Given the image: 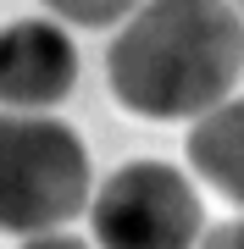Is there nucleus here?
Returning a JSON list of instances; mask_svg holds the SVG:
<instances>
[{"label": "nucleus", "instance_id": "obj_1", "mask_svg": "<svg viewBox=\"0 0 244 249\" xmlns=\"http://www.w3.org/2000/svg\"><path fill=\"white\" fill-rule=\"evenodd\" d=\"M244 17L233 0H139L106 50L111 94L133 116L189 122L233 94Z\"/></svg>", "mask_w": 244, "mask_h": 249}, {"label": "nucleus", "instance_id": "obj_2", "mask_svg": "<svg viewBox=\"0 0 244 249\" xmlns=\"http://www.w3.org/2000/svg\"><path fill=\"white\" fill-rule=\"evenodd\" d=\"M89 205V150L45 111H0V232H50Z\"/></svg>", "mask_w": 244, "mask_h": 249}, {"label": "nucleus", "instance_id": "obj_3", "mask_svg": "<svg viewBox=\"0 0 244 249\" xmlns=\"http://www.w3.org/2000/svg\"><path fill=\"white\" fill-rule=\"evenodd\" d=\"M89 227L100 249H194L200 199L178 166L133 160L100 183L89 199Z\"/></svg>", "mask_w": 244, "mask_h": 249}, {"label": "nucleus", "instance_id": "obj_4", "mask_svg": "<svg viewBox=\"0 0 244 249\" xmlns=\"http://www.w3.org/2000/svg\"><path fill=\"white\" fill-rule=\"evenodd\" d=\"M78 83V50L56 22H11L0 28V106L6 111H45L61 106Z\"/></svg>", "mask_w": 244, "mask_h": 249}, {"label": "nucleus", "instance_id": "obj_5", "mask_svg": "<svg viewBox=\"0 0 244 249\" xmlns=\"http://www.w3.org/2000/svg\"><path fill=\"white\" fill-rule=\"evenodd\" d=\"M189 166L211 188H222L227 199L244 205V94L217 100L211 111L194 116L189 127Z\"/></svg>", "mask_w": 244, "mask_h": 249}, {"label": "nucleus", "instance_id": "obj_6", "mask_svg": "<svg viewBox=\"0 0 244 249\" xmlns=\"http://www.w3.org/2000/svg\"><path fill=\"white\" fill-rule=\"evenodd\" d=\"M56 17L78 22V28H106V22H122L139 0H45Z\"/></svg>", "mask_w": 244, "mask_h": 249}, {"label": "nucleus", "instance_id": "obj_7", "mask_svg": "<svg viewBox=\"0 0 244 249\" xmlns=\"http://www.w3.org/2000/svg\"><path fill=\"white\" fill-rule=\"evenodd\" d=\"M194 249H244V222H222L206 238H194Z\"/></svg>", "mask_w": 244, "mask_h": 249}, {"label": "nucleus", "instance_id": "obj_8", "mask_svg": "<svg viewBox=\"0 0 244 249\" xmlns=\"http://www.w3.org/2000/svg\"><path fill=\"white\" fill-rule=\"evenodd\" d=\"M22 249H89V244H83V238H61V232L50 227V232H34Z\"/></svg>", "mask_w": 244, "mask_h": 249}, {"label": "nucleus", "instance_id": "obj_9", "mask_svg": "<svg viewBox=\"0 0 244 249\" xmlns=\"http://www.w3.org/2000/svg\"><path fill=\"white\" fill-rule=\"evenodd\" d=\"M233 6H239V17H244V0H233Z\"/></svg>", "mask_w": 244, "mask_h": 249}]
</instances>
